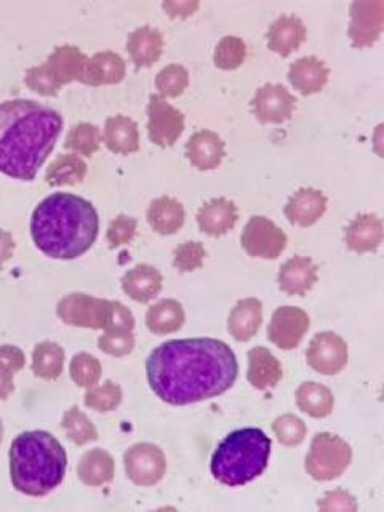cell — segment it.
<instances>
[{
    "label": "cell",
    "mask_w": 384,
    "mask_h": 512,
    "mask_svg": "<svg viewBox=\"0 0 384 512\" xmlns=\"http://www.w3.org/2000/svg\"><path fill=\"white\" fill-rule=\"evenodd\" d=\"M149 386L170 405L213 399L232 388L239 362L231 346L215 338H186L157 346L146 360Z\"/></svg>",
    "instance_id": "6da1fadb"
},
{
    "label": "cell",
    "mask_w": 384,
    "mask_h": 512,
    "mask_svg": "<svg viewBox=\"0 0 384 512\" xmlns=\"http://www.w3.org/2000/svg\"><path fill=\"white\" fill-rule=\"evenodd\" d=\"M63 130L60 112L32 100L0 104V172L32 181Z\"/></svg>",
    "instance_id": "7a4b0ae2"
},
{
    "label": "cell",
    "mask_w": 384,
    "mask_h": 512,
    "mask_svg": "<svg viewBox=\"0 0 384 512\" xmlns=\"http://www.w3.org/2000/svg\"><path fill=\"white\" fill-rule=\"evenodd\" d=\"M100 231V218L88 200L69 192L45 197L31 218V236L44 255L74 260L88 252Z\"/></svg>",
    "instance_id": "3957f363"
},
{
    "label": "cell",
    "mask_w": 384,
    "mask_h": 512,
    "mask_svg": "<svg viewBox=\"0 0 384 512\" xmlns=\"http://www.w3.org/2000/svg\"><path fill=\"white\" fill-rule=\"evenodd\" d=\"M68 455L50 432H21L10 447V477L18 492L44 496L63 482Z\"/></svg>",
    "instance_id": "277c9868"
},
{
    "label": "cell",
    "mask_w": 384,
    "mask_h": 512,
    "mask_svg": "<svg viewBox=\"0 0 384 512\" xmlns=\"http://www.w3.org/2000/svg\"><path fill=\"white\" fill-rule=\"evenodd\" d=\"M271 456V439L261 429H237L212 456V474L228 487H242L263 474Z\"/></svg>",
    "instance_id": "5b68a950"
},
{
    "label": "cell",
    "mask_w": 384,
    "mask_h": 512,
    "mask_svg": "<svg viewBox=\"0 0 384 512\" xmlns=\"http://www.w3.org/2000/svg\"><path fill=\"white\" fill-rule=\"evenodd\" d=\"M87 61L79 48L71 45L58 47L48 58L47 63L39 68L29 69L26 82L34 92L40 95H56L61 85L69 84L72 80L82 82Z\"/></svg>",
    "instance_id": "8992f818"
},
{
    "label": "cell",
    "mask_w": 384,
    "mask_h": 512,
    "mask_svg": "<svg viewBox=\"0 0 384 512\" xmlns=\"http://www.w3.org/2000/svg\"><path fill=\"white\" fill-rule=\"evenodd\" d=\"M352 461V448L346 440L330 432H319L309 448L304 468L320 482L338 479Z\"/></svg>",
    "instance_id": "52a82bcc"
},
{
    "label": "cell",
    "mask_w": 384,
    "mask_h": 512,
    "mask_svg": "<svg viewBox=\"0 0 384 512\" xmlns=\"http://www.w3.org/2000/svg\"><path fill=\"white\" fill-rule=\"evenodd\" d=\"M287 244V234L266 216H252L240 236L245 252L260 260H276Z\"/></svg>",
    "instance_id": "ba28073f"
},
{
    "label": "cell",
    "mask_w": 384,
    "mask_h": 512,
    "mask_svg": "<svg viewBox=\"0 0 384 512\" xmlns=\"http://www.w3.org/2000/svg\"><path fill=\"white\" fill-rule=\"evenodd\" d=\"M349 39L352 47H372L380 39L384 29L383 0H356L349 8Z\"/></svg>",
    "instance_id": "9c48e42d"
},
{
    "label": "cell",
    "mask_w": 384,
    "mask_h": 512,
    "mask_svg": "<svg viewBox=\"0 0 384 512\" xmlns=\"http://www.w3.org/2000/svg\"><path fill=\"white\" fill-rule=\"evenodd\" d=\"M112 301L98 300L84 293H74L60 301L58 316L66 324L77 327L108 328Z\"/></svg>",
    "instance_id": "30bf717a"
},
{
    "label": "cell",
    "mask_w": 384,
    "mask_h": 512,
    "mask_svg": "<svg viewBox=\"0 0 384 512\" xmlns=\"http://www.w3.org/2000/svg\"><path fill=\"white\" fill-rule=\"evenodd\" d=\"M348 357V344L333 332L317 333L306 349V362L320 375L340 373L348 364Z\"/></svg>",
    "instance_id": "8fae6325"
},
{
    "label": "cell",
    "mask_w": 384,
    "mask_h": 512,
    "mask_svg": "<svg viewBox=\"0 0 384 512\" xmlns=\"http://www.w3.org/2000/svg\"><path fill=\"white\" fill-rule=\"evenodd\" d=\"M295 96L282 84H264L252 98L253 116L260 124H284L292 119L296 108Z\"/></svg>",
    "instance_id": "7c38bea8"
},
{
    "label": "cell",
    "mask_w": 384,
    "mask_h": 512,
    "mask_svg": "<svg viewBox=\"0 0 384 512\" xmlns=\"http://www.w3.org/2000/svg\"><path fill=\"white\" fill-rule=\"evenodd\" d=\"M311 327L308 312L296 306H282L272 314L268 340L284 351L298 348Z\"/></svg>",
    "instance_id": "4fadbf2b"
},
{
    "label": "cell",
    "mask_w": 384,
    "mask_h": 512,
    "mask_svg": "<svg viewBox=\"0 0 384 512\" xmlns=\"http://www.w3.org/2000/svg\"><path fill=\"white\" fill-rule=\"evenodd\" d=\"M149 138L162 148L173 146L184 130L183 112L173 108L162 96L152 95L148 108Z\"/></svg>",
    "instance_id": "5bb4252c"
},
{
    "label": "cell",
    "mask_w": 384,
    "mask_h": 512,
    "mask_svg": "<svg viewBox=\"0 0 384 512\" xmlns=\"http://www.w3.org/2000/svg\"><path fill=\"white\" fill-rule=\"evenodd\" d=\"M165 456L159 447L152 444H138L128 450L125 455L127 476L136 485H154L165 474Z\"/></svg>",
    "instance_id": "9a60e30c"
},
{
    "label": "cell",
    "mask_w": 384,
    "mask_h": 512,
    "mask_svg": "<svg viewBox=\"0 0 384 512\" xmlns=\"http://www.w3.org/2000/svg\"><path fill=\"white\" fill-rule=\"evenodd\" d=\"M284 212L290 224L309 228L327 212V197L319 189L300 188L290 196Z\"/></svg>",
    "instance_id": "2e32d148"
},
{
    "label": "cell",
    "mask_w": 384,
    "mask_h": 512,
    "mask_svg": "<svg viewBox=\"0 0 384 512\" xmlns=\"http://www.w3.org/2000/svg\"><path fill=\"white\" fill-rule=\"evenodd\" d=\"M306 36H308V31H306V26L300 16L280 15L269 26L266 39H268V47L271 52L282 56V58H287L303 45Z\"/></svg>",
    "instance_id": "e0dca14e"
},
{
    "label": "cell",
    "mask_w": 384,
    "mask_h": 512,
    "mask_svg": "<svg viewBox=\"0 0 384 512\" xmlns=\"http://www.w3.org/2000/svg\"><path fill=\"white\" fill-rule=\"evenodd\" d=\"M287 77L296 92L309 96L324 90L330 77V69L317 56H303L290 64Z\"/></svg>",
    "instance_id": "ac0fdd59"
},
{
    "label": "cell",
    "mask_w": 384,
    "mask_h": 512,
    "mask_svg": "<svg viewBox=\"0 0 384 512\" xmlns=\"http://www.w3.org/2000/svg\"><path fill=\"white\" fill-rule=\"evenodd\" d=\"M186 156L197 170H215L226 156L223 138L212 130H199L186 143Z\"/></svg>",
    "instance_id": "d6986e66"
},
{
    "label": "cell",
    "mask_w": 384,
    "mask_h": 512,
    "mask_svg": "<svg viewBox=\"0 0 384 512\" xmlns=\"http://www.w3.org/2000/svg\"><path fill=\"white\" fill-rule=\"evenodd\" d=\"M317 266L308 256H292L279 269V288L288 296H304L316 285Z\"/></svg>",
    "instance_id": "ffe728a7"
},
{
    "label": "cell",
    "mask_w": 384,
    "mask_h": 512,
    "mask_svg": "<svg viewBox=\"0 0 384 512\" xmlns=\"http://www.w3.org/2000/svg\"><path fill=\"white\" fill-rule=\"evenodd\" d=\"M239 221V212L231 200L224 197L208 200L197 212V224L207 236L221 237L234 229Z\"/></svg>",
    "instance_id": "44dd1931"
},
{
    "label": "cell",
    "mask_w": 384,
    "mask_h": 512,
    "mask_svg": "<svg viewBox=\"0 0 384 512\" xmlns=\"http://www.w3.org/2000/svg\"><path fill=\"white\" fill-rule=\"evenodd\" d=\"M248 383L253 388L266 391V389L276 388L279 381L284 376V368L268 348L256 346L248 351Z\"/></svg>",
    "instance_id": "7402d4cb"
},
{
    "label": "cell",
    "mask_w": 384,
    "mask_h": 512,
    "mask_svg": "<svg viewBox=\"0 0 384 512\" xmlns=\"http://www.w3.org/2000/svg\"><path fill=\"white\" fill-rule=\"evenodd\" d=\"M383 221L376 215H359L349 223L344 242L356 253L376 252L383 242Z\"/></svg>",
    "instance_id": "603a6c76"
},
{
    "label": "cell",
    "mask_w": 384,
    "mask_h": 512,
    "mask_svg": "<svg viewBox=\"0 0 384 512\" xmlns=\"http://www.w3.org/2000/svg\"><path fill=\"white\" fill-rule=\"evenodd\" d=\"M263 324V303L258 298H244L232 308L228 328L234 340L247 343Z\"/></svg>",
    "instance_id": "cb8c5ba5"
},
{
    "label": "cell",
    "mask_w": 384,
    "mask_h": 512,
    "mask_svg": "<svg viewBox=\"0 0 384 512\" xmlns=\"http://www.w3.org/2000/svg\"><path fill=\"white\" fill-rule=\"evenodd\" d=\"M122 288L133 300L148 303L162 290V276L152 266L138 264L125 274Z\"/></svg>",
    "instance_id": "d4e9b609"
},
{
    "label": "cell",
    "mask_w": 384,
    "mask_h": 512,
    "mask_svg": "<svg viewBox=\"0 0 384 512\" xmlns=\"http://www.w3.org/2000/svg\"><path fill=\"white\" fill-rule=\"evenodd\" d=\"M162 48H164V37L157 29L149 26L136 29L128 36L127 50L138 68L156 63L162 55Z\"/></svg>",
    "instance_id": "484cf974"
},
{
    "label": "cell",
    "mask_w": 384,
    "mask_h": 512,
    "mask_svg": "<svg viewBox=\"0 0 384 512\" xmlns=\"http://www.w3.org/2000/svg\"><path fill=\"white\" fill-rule=\"evenodd\" d=\"M124 76V60L116 53L101 52L87 61L82 82L88 85L117 84Z\"/></svg>",
    "instance_id": "4316f807"
},
{
    "label": "cell",
    "mask_w": 384,
    "mask_h": 512,
    "mask_svg": "<svg viewBox=\"0 0 384 512\" xmlns=\"http://www.w3.org/2000/svg\"><path fill=\"white\" fill-rule=\"evenodd\" d=\"M104 143L117 154H132L140 148L138 125L125 116L111 117L106 120Z\"/></svg>",
    "instance_id": "83f0119b"
},
{
    "label": "cell",
    "mask_w": 384,
    "mask_h": 512,
    "mask_svg": "<svg viewBox=\"0 0 384 512\" xmlns=\"http://www.w3.org/2000/svg\"><path fill=\"white\" fill-rule=\"evenodd\" d=\"M296 405L301 412L312 418H325L333 412L335 397L333 392L316 381H306L296 389Z\"/></svg>",
    "instance_id": "f1b7e54d"
},
{
    "label": "cell",
    "mask_w": 384,
    "mask_h": 512,
    "mask_svg": "<svg viewBox=\"0 0 384 512\" xmlns=\"http://www.w3.org/2000/svg\"><path fill=\"white\" fill-rule=\"evenodd\" d=\"M148 221L159 234H175L183 228V205L173 197H160L149 207Z\"/></svg>",
    "instance_id": "f546056e"
},
{
    "label": "cell",
    "mask_w": 384,
    "mask_h": 512,
    "mask_svg": "<svg viewBox=\"0 0 384 512\" xmlns=\"http://www.w3.org/2000/svg\"><path fill=\"white\" fill-rule=\"evenodd\" d=\"M146 324L151 332L157 335H167V333L180 330L184 324L183 306L176 300H162L149 308L146 314Z\"/></svg>",
    "instance_id": "4dcf8cb0"
},
{
    "label": "cell",
    "mask_w": 384,
    "mask_h": 512,
    "mask_svg": "<svg viewBox=\"0 0 384 512\" xmlns=\"http://www.w3.org/2000/svg\"><path fill=\"white\" fill-rule=\"evenodd\" d=\"M79 476L87 485L106 484L114 476V461L103 450H92L82 458L79 464Z\"/></svg>",
    "instance_id": "1f68e13d"
},
{
    "label": "cell",
    "mask_w": 384,
    "mask_h": 512,
    "mask_svg": "<svg viewBox=\"0 0 384 512\" xmlns=\"http://www.w3.org/2000/svg\"><path fill=\"white\" fill-rule=\"evenodd\" d=\"M63 364L64 351L60 344L50 341L37 344L32 360V368L37 376L44 380H56L63 372Z\"/></svg>",
    "instance_id": "d6a6232c"
},
{
    "label": "cell",
    "mask_w": 384,
    "mask_h": 512,
    "mask_svg": "<svg viewBox=\"0 0 384 512\" xmlns=\"http://www.w3.org/2000/svg\"><path fill=\"white\" fill-rule=\"evenodd\" d=\"M85 173H87V165L84 160L74 154H66L58 157L48 168L47 183L52 186L77 184L84 180Z\"/></svg>",
    "instance_id": "836d02e7"
},
{
    "label": "cell",
    "mask_w": 384,
    "mask_h": 512,
    "mask_svg": "<svg viewBox=\"0 0 384 512\" xmlns=\"http://www.w3.org/2000/svg\"><path fill=\"white\" fill-rule=\"evenodd\" d=\"M247 58V45L237 36H226L218 42L213 53V63L223 71H234L244 64Z\"/></svg>",
    "instance_id": "e575fe53"
},
{
    "label": "cell",
    "mask_w": 384,
    "mask_h": 512,
    "mask_svg": "<svg viewBox=\"0 0 384 512\" xmlns=\"http://www.w3.org/2000/svg\"><path fill=\"white\" fill-rule=\"evenodd\" d=\"M156 85L162 96L176 98L183 95L189 85L188 69L181 64H168L167 68L157 74Z\"/></svg>",
    "instance_id": "d590c367"
},
{
    "label": "cell",
    "mask_w": 384,
    "mask_h": 512,
    "mask_svg": "<svg viewBox=\"0 0 384 512\" xmlns=\"http://www.w3.org/2000/svg\"><path fill=\"white\" fill-rule=\"evenodd\" d=\"M272 432H274V436L277 437L280 444L285 445V447H295V445H300L303 442L308 428H306V424L301 418L292 415V413H287V415L279 416L274 420Z\"/></svg>",
    "instance_id": "8d00e7d4"
},
{
    "label": "cell",
    "mask_w": 384,
    "mask_h": 512,
    "mask_svg": "<svg viewBox=\"0 0 384 512\" xmlns=\"http://www.w3.org/2000/svg\"><path fill=\"white\" fill-rule=\"evenodd\" d=\"M101 133L98 127L92 124H79L69 132L66 148L77 154L92 156L100 148Z\"/></svg>",
    "instance_id": "74e56055"
},
{
    "label": "cell",
    "mask_w": 384,
    "mask_h": 512,
    "mask_svg": "<svg viewBox=\"0 0 384 512\" xmlns=\"http://www.w3.org/2000/svg\"><path fill=\"white\" fill-rule=\"evenodd\" d=\"M101 365L95 357L90 354H77L71 362L72 380L76 381L82 388H93L100 380Z\"/></svg>",
    "instance_id": "f35d334b"
},
{
    "label": "cell",
    "mask_w": 384,
    "mask_h": 512,
    "mask_svg": "<svg viewBox=\"0 0 384 512\" xmlns=\"http://www.w3.org/2000/svg\"><path fill=\"white\" fill-rule=\"evenodd\" d=\"M63 428L68 431L69 439L76 444L84 445L90 440H95L96 429L87 416L80 412L79 408H71L63 420Z\"/></svg>",
    "instance_id": "ab89813d"
},
{
    "label": "cell",
    "mask_w": 384,
    "mask_h": 512,
    "mask_svg": "<svg viewBox=\"0 0 384 512\" xmlns=\"http://www.w3.org/2000/svg\"><path fill=\"white\" fill-rule=\"evenodd\" d=\"M207 250L200 242H184L183 245L175 250V268L181 272H192L204 266Z\"/></svg>",
    "instance_id": "60d3db41"
},
{
    "label": "cell",
    "mask_w": 384,
    "mask_h": 512,
    "mask_svg": "<svg viewBox=\"0 0 384 512\" xmlns=\"http://www.w3.org/2000/svg\"><path fill=\"white\" fill-rule=\"evenodd\" d=\"M120 399H122V392H120L119 386L112 383V381H108L100 388L88 392L85 396V404L88 407L95 408L98 412H109L120 404Z\"/></svg>",
    "instance_id": "b9f144b4"
},
{
    "label": "cell",
    "mask_w": 384,
    "mask_h": 512,
    "mask_svg": "<svg viewBox=\"0 0 384 512\" xmlns=\"http://www.w3.org/2000/svg\"><path fill=\"white\" fill-rule=\"evenodd\" d=\"M98 343H100L101 351L106 354L125 356L135 346V338H133L132 332H108L101 336Z\"/></svg>",
    "instance_id": "7bdbcfd3"
},
{
    "label": "cell",
    "mask_w": 384,
    "mask_h": 512,
    "mask_svg": "<svg viewBox=\"0 0 384 512\" xmlns=\"http://www.w3.org/2000/svg\"><path fill=\"white\" fill-rule=\"evenodd\" d=\"M136 231V221L128 216H117L108 229V240L111 247L125 245L133 239Z\"/></svg>",
    "instance_id": "ee69618b"
},
{
    "label": "cell",
    "mask_w": 384,
    "mask_h": 512,
    "mask_svg": "<svg viewBox=\"0 0 384 512\" xmlns=\"http://www.w3.org/2000/svg\"><path fill=\"white\" fill-rule=\"evenodd\" d=\"M320 511L332 512H354L357 511V503L351 493L344 492V490H335V492H328L327 495L319 501Z\"/></svg>",
    "instance_id": "f6af8a7d"
},
{
    "label": "cell",
    "mask_w": 384,
    "mask_h": 512,
    "mask_svg": "<svg viewBox=\"0 0 384 512\" xmlns=\"http://www.w3.org/2000/svg\"><path fill=\"white\" fill-rule=\"evenodd\" d=\"M199 2H181V4H164L170 16H189L199 8Z\"/></svg>",
    "instance_id": "bcb514c9"
}]
</instances>
